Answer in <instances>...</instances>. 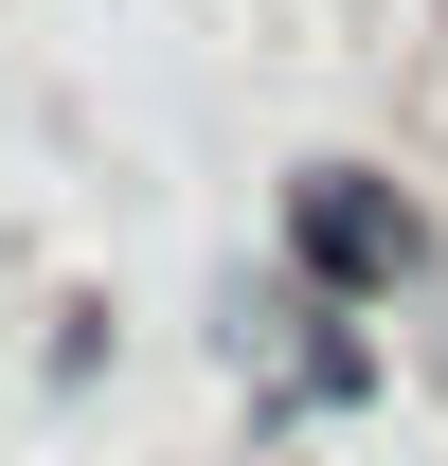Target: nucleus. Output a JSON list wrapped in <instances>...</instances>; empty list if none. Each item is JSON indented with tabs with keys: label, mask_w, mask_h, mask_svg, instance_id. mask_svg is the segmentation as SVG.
<instances>
[{
	"label": "nucleus",
	"mask_w": 448,
	"mask_h": 466,
	"mask_svg": "<svg viewBox=\"0 0 448 466\" xmlns=\"http://www.w3.org/2000/svg\"><path fill=\"white\" fill-rule=\"evenodd\" d=\"M287 269L341 288V305H412L431 288V216H412L394 179H359V162H305L287 179Z\"/></svg>",
	"instance_id": "1"
},
{
	"label": "nucleus",
	"mask_w": 448,
	"mask_h": 466,
	"mask_svg": "<svg viewBox=\"0 0 448 466\" xmlns=\"http://www.w3.org/2000/svg\"><path fill=\"white\" fill-rule=\"evenodd\" d=\"M233 359L270 377V412H359V395H377V341H359V323H341V288H305V269L233 305Z\"/></svg>",
	"instance_id": "2"
}]
</instances>
